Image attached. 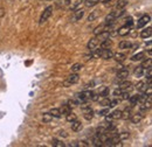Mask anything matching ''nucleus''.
Instances as JSON below:
<instances>
[{
    "label": "nucleus",
    "mask_w": 152,
    "mask_h": 147,
    "mask_svg": "<svg viewBox=\"0 0 152 147\" xmlns=\"http://www.w3.org/2000/svg\"><path fill=\"white\" fill-rule=\"evenodd\" d=\"M91 95H93V92L90 91L89 89H86L84 91L76 93L75 98L78 100V103L81 104V103H86V102H88V100L91 98Z\"/></svg>",
    "instance_id": "nucleus-1"
},
{
    "label": "nucleus",
    "mask_w": 152,
    "mask_h": 147,
    "mask_svg": "<svg viewBox=\"0 0 152 147\" xmlns=\"http://www.w3.org/2000/svg\"><path fill=\"white\" fill-rule=\"evenodd\" d=\"M80 81V76H78V74L77 73H72L67 78H66V81L63 82V87L64 88H68V87H72V85H74L76 84L77 82Z\"/></svg>",
    "instance_id": "nucleus-2"
},
{
    "label": "nucleus",
    "mask_w": 152,
    "mask_h": 147,
    "mask_svg": "<svg viewBox=\"0 0 152 147\" xmlns=\"http://www.w3.org/2000/svg\"><path fill=\"white\" fill-rule=\"evenodd\" d=\"M52 14H53V6H48V7H46V8H45V11L42 12L41 17H40L39 23H40V25L45 23V22H46L48 19L52 17Z\"/></svg>",
    "instance_id": "nucleus-3"
},
{
    "label": "nucleus",
    "mask_w": 152,
    "mask_h": 147,
    "mask_svg": "<svg viewBox=\"0 0 152 147\" xmlns=\"http://www.w3.org/2000/svg\"><path fill=\"white\" fill-rule=\"evenodd\" d=\"M151 21V17L149 15V14H145V15H143L142 18L138 19V21H137V28H143L144 26H146L149 22Z\"/></svg>",
    "instance_id": "nucleus-4"
},
{
    "label": "nucleus",
    "mask_w": 152,
    "mask_h": 147,
    "mask_svg": "<svg viewBox=\"0 0 152 147\" xmlns=\"http://www.w3.org/2000/svg\"><path fill=\"white\" fill-rule=\"evenodd\" d=\"M151 105H152V96H149V97L142 103V105L139 106L140 112H146V111H149L151 109Z\"/></svg>",
    "instance_id": "nucleus-5"
},
{
    "label": "nucleus",
    "mask_w": 152,
    "mask_h": 147,
    "mask_svg": "<svg viewBox=\"0 0 152 147\" xmlns=\"http://www.w3.org/2000/svg\"><path fill=\"white\" fill-rule=\"evenodd\" d=\"M129 77V69H125V68H122L121 70H118L116 74V78L117 81H124Z\"/></svg>",
    "instance_id": "nucleus-6"
},
{
    "label": "nucleus",
    "mask_w": 152,
    "mask_h": 147,
    "mask_svg": "<svg viewBox=\"0 0 152 147\" xmlns=\"http://www.w3.org/2000/svg\"><path fill=\"white\" fill-rule=\"evenodd\" d=\"M143 118H144V112H140V111H139V112H137V113H134V114H131L130 120L132 122V124H139Z\"/></svg>",
    "instance_id": "nucleus-7"
},
{
    "label": "nucleus",
    "mask_w": 152,
    "mask_h": 147,
    "mask_svg": "<svg viewBox=\"0 0 152 147\" xmlns=\"http://www.w3.org/2000/svg\"><path fill=\"white\" fill-rule=\"evenodd\" d=\"M84 15V11L83 9H75L74 13H73V17H72V21L76 22V21H80L81 19L83 18Z\"/></svg>",
    "instance_id": "nucleus-8"
},
{
    "label": "nucleus",
    "mask_w": 152,
    "mask_h": 147,
    "mask_svg": "<svg viewBox=\"0 0 152 147\" xmlns=\"http://www.w3.org/2000/svg\"><path fill=\"white\" fill-rule=\"evenodd\" d=\"M83 118L88 122H90L94 118V110L91 108H88L86 110H83Z\"/></svg>",
    "instance_id": "nucleus-9"
},
{
    "label": "nucleus",
    "mask_w": 152,
    "mask_h": 147,
    "mask_svg": "<svg viewBox=\"0 0 152 147\" xmlns=\"http://www.w3.org/2000/svg\"><path fill=\"white\" fill-rule=\"evenodd\" d=\"M113 55H114V53H113V50H111L110 48H108V49H102L101 57H102L103 60H110V58H113Z\"/></svg>",
    "instance_id": "nucleus-10"
},
{
    "label": "nucleus",
    "mask_w": 152,
    "mask_h": 147,
    "mask_svg": "<svg viewBox=\"0 0 152 147\" xmlns=\"http://www.w3.org/2000/svg\"><path fill=\"white\" fill-rule=\"evenodd\" d=\"M98 43H99V41L97 40V37L96 36L91 37V39L89 40V42H88V49H89L90 52H91V50H94L95 48H97Z\"/></svg>",
    "instance_id": "nucleus-11"
},
{
    "label": "nucleus",
    "mask_w": 152,
    "mask_h": 147,
    "mask_svg": "<svg viewBox=\"0 0 152 147\" xmlns=\"http://www.w3.org/2000/svg\"><path fill=\"white\" fill-rule=\"evenodd\" d=\"M118 88L122 89V90H124V91H129V90L132 89V84H131V82L124 79L122 83H119V87H118Z\"/></svg>",
    "instance_id": "nucleus-12"
},
{
    "label": "nucleus",
    "mask_w": 152,
    "mask_h": 147,
    "mask_svg": "<svg viewBox=\"0 0 152 147\" xmlns=\"http://www.w3.org/2000/svg\"><path fill=\"white\" fill-rule=\"evenodd\" d=\"M130 28H131V27L124 25V26H122V27L117 31V34H118L119 36H125V35H128V34L130 33Z\"/></svg>",
    "instance_id": "nucleus-13"
},
{
    "label": "nucleus",
    "mask_w": 152,
    "mask_h": 147,
    "mask_svg": "<svg viewBox=\"0 0 152 147\" xmlns=\"http://www.w3.org/2000/svg\"><path fill=\"white\" fill-rule=\"evenodd\" d=\"M131 114H132V106H130V108H126V109H125L124 111H122V117H121V119L128 120V119H130Z\"/></svg>",
    "instance_id": "nucleus-14"
},
{
    "label": "nucleus",
    "mask_w": 152,
    "mask_h": 147,
    "mask_svg": "<svg viewBox=\"0 0 152 147\" xmlns=\"http://www.w3.org/2000/svg\"><path fill=\"white\" fill-rule=\"evenodd\" d=\"M72 124V130L74 131V132H80L81 130L83 129V125H82V123L80 122V120H74V122H72L70 123Z\"/></svg>",
    "instance_id": "nucleus-15"
},
{
    "label": "nucleus",
    "mask_w": 152,
    "mask_h": 147,
    "mask_svg": "<svg viewBox=\"0 0 152 147\" xmlns=\"http://www.w3.org/2000/svg\"><path fill=\"white\" fill-rule=\"evenodd\" d=\"M111 46H113V40H110V37H108V39H105V40L101 41V44H99V47H101L102 49L111 48Z\"/></svg>",
    "instance_id": "nucleus-16"
},
{
    "label": "nucleus",
    "mask_w": 152,
    "mask_h": 147,
    "mask_svg": "<svg viewBox=\"0 0 152 147\" xmlns=\"http://www.w3.org/2000/svg\"><path fill=\"white\" fill-rule=\"evenodd\" d=\"M129 1L128 0H117L116 5H115V9H123L128 6Z\"/></svg>",
    "instance_id": "nucleus-17"
},
{
    "label": "nucleus",
    "mask_w": 152,
    "mask_h": 147,
    "mask_svg": "<svg viewBox=\"0 0 152 147\" xmlns=\"http://www.w3.org/2000/svg\"><path fill=\"white\" fill-rule=\"evenodd\" d=\"M113 58L116 60L117 62H124L126 60V54H124V53H115L113 55Z\"/></svg>",
    "instance_id": "nucleus-18"
},
{
    "label": "nucleus",
    "mask_w": 152,
    "mask_h": 147,
    "mask_svg": "<svg viewBox=\"0 0 152 147\" xmlns=\"http://www.w3.org/2000/svg\"><path fill=\"white\" fill-rule=\"evenodd\" d=\"M151 35H152L151 27H146V28H144V29L140 32V37H143V39H148V37H150Z\"/></svg>",
    "instance_id": "nucleus-19"
},
{
    "label": "nucleus",
    "mask_w": 152,
    "mask_h": 147,
    "mask_svg": "<svg viewBox=\"0 0 152 147\" xmlns=\"http://www.w3.org/2000/svg\"><path fill=\"white\" fill-rule=\"evenodd\" d=\"M139 98H140V95H133L129 97V102H130V106H134L137 103H139Z\"/></svg>",
    "instance_id": "nucleus-20"
},
{
    "label": "nucleus",
    "mask_w": 152,
    "mask_h": 147,
    "mask_svg": "<svg viewBox=\"0 0 152 147\" xmlns=\"http://www.w3.org/2000/svg\"><path fill=\"white\" fill-rule=\"evenodd\" d=\"M118 47L119 49H130L132 47V43L130 41H121L118 43Z\"/></svg>",
    "instance_id": "nucleus-21"
},
{
    "label": "nucleus",
    "mask_w": 152,
    "mask_h": 147,
    "mask_svg": "<svg viewBox=\"0 0 152 147\" xmlns=\"http://www.w3.org/2000/svg\"><path fill=\"white\" fill-rule=\"evenodd\" d=\"M109 93H110V89L108 88V87H102L101 89H99V91H98V95H99V97H108L109 96Z\"/></svg>",
    "instance_id": "nucleus-22"
},
{
    "label": "nucleus",
    "mask_w": 152,
    "mask_h": 147,
    "mask_svg": "<svg viewBox=\"0 0 152 147\" xmlns=\"http://www.w3.org/2000/svg\"><path fill=\"white\" fill-rule=\"evenodd\" d=\"M144 58H145V53H144V52H139V53L134 54V55L131 57V60H132L133 62H137V61H143Z\"/></svg>",
    "instance_id": "nucleus-23"
},
{
    "label": "nucleus",
    "mask_w": 152,
    "mask_h": 147,
    "mask_svg": "<svg viewBox=\"0 0 152 147\" xmlns=\"http://www.w3.org/2000/svg\"><path fill=\"white\" fill-rule=\"evenodd\" d=\"M99 14H101V11H98V9H95V11H93V12H90V15L88 17V21H95L96 19L99 17Z\"/></svg>",
    "instance_id": "nucleus-24"
},
{
    "label": "nucleus",
    "mask_w": 152,
    "mask_h": 147,
    "mask_svg": "<svg viewBox=\"0 0 152 147\" xmlns=\"http://www.w3.org/2000/svg\"><path fill=\"white\" fill-rule=\"evenodd\" d=\"M144 71H145V69H144L142 65H138V67L134 69V76L138 77V78H140V77L144 75Z\"/></svg>",
    "instance_id": "nucleus-25"
},
{
    "label": "nucleus",
    "mask_w": 152,
    "mask_h": 147,
    "mask_svg": "<svg viewBox=\"0 0 152 147\" xmlns=\"http://www.w3.org/2000/svg\"><path fill=\"white\" fill-rule=\"evenodd\" d=\"M109 116H110V118L114 120V119H121V117H122V111L121 110H115L113 113H108Z\"/></svg>",
    "instance_id": "nucleus-26"
},
{
    "label": "nucleus",
    "mask_w": 152,
    "mask_h": 147,
    "mask_svg": "<svg viewBox=\"0 0 152 147\" xmlns=\"http://www.w3.org/2000/svg\"><path fill=\"white\" fill-rule=\"evenodd\" d=\"M49 114L53 117V118H61V112H60V109H57V108H54V109H52V110L49 111Z\"/></svg>",
    "instance_id": "nucleus-27"
},
{
    "label": "nucleus",
    "mask_w": 152,
    "mask_h": 147,
    "mask_svg": "<svg viewBox=\"0 0 152 147\" xmlns=\"http://www.w3.org/2000/svg\"><path fill=\"white\" fill-rule=\"evenodd\" d=\"M76 119H77V116H76L74 112H69L68 114H66V120L68 123H72V122H74Z\"/></svg>",
    "instance_id": "nucleus-28"
},
{
    "label": "nucleus",
    "mask_w": 152,
    "mask_h": 147,
    "mask_svg": "<svg viewBox=\"0 0 152 147\" xmlns=\"http://www.w3.org/2000/svg\"><path fill=\"white\" fill-rule=\"evenodd\" d=\"M82 68H83V65H82L81 63H74V64L72 65L70 70H72V73H78V71H81Z\"/></svg>",
    "instance_id": "nucleus-29"
},
{
    "label": "nucleus",
    "mask_w": 152,
    "mask_h": 147,
    "mask_svg": "<svg viewBox=\"0 0 152 147\" xmlns=\"http://www.w3.org/2000/svg\"><path fill=\"white\" fill-rule=\"evenodd\" d=\"M60 112H61V114H68L69 112H72V108L67 104V105H62V108L60 109Z\"/></svg>",
    "instance_id": "nucleus-30"
},
{
    "label": "nucleus",
    "mask_w": 152,
    "mask_h": 147,
    "mask_svg": "<svg viewBox=\"0 0 152 147\" xmlns=\"http://www.w3.org/2000/svg\"><path fill=\"white\" fill-rule=\"evenodd\" d=\"M129 137H130V133H129V132H121V133L118 134V138H119L121 141H124V140L129 139Z\"/></svg>",
    "instance_id": "nucleus-31"
},
{
    "label": "nucleus",
    "mask_w": 152,
    "mask_h": 147,
    "mask_svg": "<svg viewBox=\"0 0 152 147\" xmlns=\"http://www.w3.org/2000/svg\"><path fill=\"white\" fill-rule=\"evenodd\" d=\"M52 145H53L54 147H64L66 146V144H64L63 141L57 140V139H53V140H52Z\"/></svg>",
    "instance_id": "nucleus-32"
},
{
    "label": "nucleus",
    "mask_w": 152,
    "mask_h": 147,
    "mask_svg": "<svg viewBox=\"0 0 152 147\" xmlns=\"http://www.w3.org/2000/svg\"><path fill=\"white\" fill-rule=\"evenodd\" d=\"M97 4H98V0H86L84 1L86 7H94Z\"/></svg>",
    "instance_id": "nucleus-33"
},
{
    "label": "nucleus",
    "mask_w": 152,
    "mask_h": 147,
    "mask_svg": "<svg viewBox=\"0 0 152 147\" xmlns=\"http://www.w3.org/2000/svg\"><path fill=\"white\" fill-rule=\"evenodd\" d=\"M151 62H152V61H151V57H150V58H148V60H144V61H143V63H142L140 65H142L144 69L152 68V67H151Z\"/></svg>",
    "instance_id": "nucleus-34"
},
{
    "label": "nucleus",
    "mask_w": 152,
    "mask_h": 147,
    "mask_svg": "<svg viewBox=\"0 0 152 147\" xmlns=\"http://www.w3.org/2000/svg\"><path fill=\"white\" fill-rule=\"evenodd\" d=\"M145 76H146V82H148V83H151V81H152V68H148V69H146Z\"/></svg>",
    "instance_id": "nucleus-35"
},
{
    "label": "nucleus",
    "mask_w": 152,
    "mask_h": 147,
    "mask_svg": "<svg viewBox=\"0 0 152 147\" xmlns=\"http://www.w3.org/2000/svg\"><path fill=\"white\" fill-rule=\"evenodd\" d=\"M93 145L94 146H103V143L99 140V138H98L97 134H95V137L93 138Z\"/></svg>",
    "instance_id": "nucleus-36"
},
{
    "label": "nucleus",
    "mask_w": 152,
    "mask_h": 147,
    "mask_svg": "<svg viewBox=\"0 0 152 147\" xmlns=\"http://www.w3.org/2000/svg\"><path fill=\"white\" fill-rule=\"evenodd\" d=\"M68 105L73 109V108H75V106H77V105H80V103H78V100H77L76 98H72V99L68 100Z\"/></svg>",
    "instance_id": "nucleus-37"
},
{
    "label": "nucleus",
    "mask_w": 152,
    "mask_h": 147,
    "mask_svg": "<svg viewBox=\"0 0 152 147\" xmlns=\"http://www.w3.org/2000/svg\"><path fill=\"white\" fill-rule=\"evenodd\" d=\"M115 130H116V124L111 123V122H109V124L105 126V131H107V132H113V131H115Z\"/></svg>",
    "instance_id": "nucleus-38"
},
{
    "label": "nucleus",
    "mask_w": 152,
    "mask_h": 147,
    "mask_svg": "<svg viewBox=\"0 0 152 147\" xmlns=\"http://www.w3.org/2000/svg\"><path fill=\"white\" fill-rule=\"evenodd\" d=\"M118 103H119V99H117V98H115V99H110V103H109V109H113V108H116L117 105H118Z\"/></svg>",
    "instance_id": "nucleus-39"
},
{
    "label": "nucleus",
    "mask_w": 152,
    "mask_h": 147,
    "mask_svg": "<svg viewBox=\"0 0 152 147\" xmlns=\"http://www.w3.org/2000/svg\"><path fill=\"white\" fill-rule=\"evenodd\" d=\"M52 118H53V117L49 114V112H48V113H43V116H42V122H43V123H49V122L52 120Z\"/></svg>",
    "instance_id": "nucleus-40"
},
{
    "label": "nucleus",
    "mask_w": 152,
    "mask_h": 147,
    "mask_svg": "<svg viewBox=\"0 0 152 147\" xmlns=\"http://www.w3.org/2000/svg\"><path fill=\"white\" fill-rule=\"evenodd\" d=\"M99 103H101V105H103V106H109L110 99H109L108 97H103V99H101Z\"/></svg>",
    "instance_id": "nucleus-41"
},
{
    "label": "nucleus",
    "mask_w": 152,
    "mask_h": 147,
    "mask_svg": "<svg viewBox=\"0 0 152 147\" xmlns=\"http://www.w3.org/2000/svg\"><path fill=\"white\" fill-rule=\"evenodd\" d=\"M109 112H110L109 108H105V109H102V110L98 111V114H99V116H102V117H104V116H107Z\"/></svg>",
    "instance_id": "nucleus-42"
},
{
    "label": "nucleus",
    "mask_w": 152,
    "mask_h": 147,
    "mask_svg": "<svg viewBox=\"0 0 152 147\" xmlns=\"http://www.w3.org/2000/svg\"><path fill=\"white\" fill-rule=\"evenodd\" d=\"M94 87H95V82L91 81V82H89V83H87V84L84 85V89H93Z\"/></svg>",
    "instance_id": "nucleus-43"
},
{
    "label": "nucleus",
    "mask_w": 152,
    "mask_h": 147,
    "mask_svg": "<svg viewBox=\"0 0 152 147\" xmlns=\"http://www.w3.org/2000/svg\"><path fill=\"white\" fill-rule=\"evenodd\" d=\"M104 132H107L105 131V126H99L96 130V134H101V133H104Z\"/></svg>",
    "instance_id": "nucleus-44"
},
{
    "label": "nucleus",
    "mask_w": 152,
    "mask_h": 147,
    "mask_svg": "<svg viewBox=\"0 0 152 147\" xmlns=\"http://www.w3.org/2000/svg\"><path fill=\"white\" fill-rule=\"evenodd\" d=\"M124 91V90H122V89H119V88H117V89H115L114 90V96L116 97H119L121 96V93Z\"/></svg>",
    "instance_id": "nucleus-45"
},
{
    "label": "nucleus",
    "mask_w": 152,
    "mask_h": 147,
    "mask_svg": "<svg viewBox=\"0 0 152 147\" xmlns=\"http://www.w3.org/2000/svg\"><path fill=\"white\" fill-rule=\"evenodd\" d=\"M125 25H126V26H129V27H131V26L133 25V20H132V18H131V17L126 19V22H125Z\"/></svg>",
    "instance_id": "nucleus-46"
},
{
    "label": "nucleus",
    "mask_w": 152,
    "mask_h": 147,
    "mask_svg": "<svg viewBox=\"0 0 152 147\" xmlns=\"http://www.w3.org/2000/svg\"><path fill=\"white\" fill-rule=\"evenodd\" d=\"M145 83V81H139L137 84H136V88H137V90H139L142 87H143V84Z\"/></svg>",
    "instance_id": "nucleus-47"
},
{
    "label": "nucleus",
    "mask_w": 152,
    "mask_h": 147,
    "mask_svg": "<svg viewBox=\"0 0 152 147\" xmlns=\"http://www.w3.org/2000/svg\"><path fill=\"white\" fill-rule=\"evenodd\" d=\"M58 135H60L61 138H68V133H66L64 131H60V132H58Z\"/></svg>",
    "instance_id": "nucleus-48"
},
{
    "label": "nucleus",
    "mask_w": 152,
    "mask_h": 147,
    "mask_svg": "<svg viewBox=\"0 0 152 147\" xmlns=\"http://www.w3.org/2000/svg\"><path fill=\"white\" fill-rule=\"evenodd\" d=\"M110 1H111V0H98V2H102V4H105V5H107L108 2H110Z\"/></svg>",
    "instance_id": "nucleus-49"
},
{
    "label": "nucleus",
    "mask_w": 152,
    "mask_h": 147,
    "mask_svg": "<svg viewBox=\"0 0 152 147\" xmlns=\"http://www.w3.org/2000/svg\"><path fill=\"white\" fill-rule=\"evenodd\" d=\"M48 1H50V0H48Z\"/></svg>",
    "instance_id": "nucleus-50"
}]
</instances>
